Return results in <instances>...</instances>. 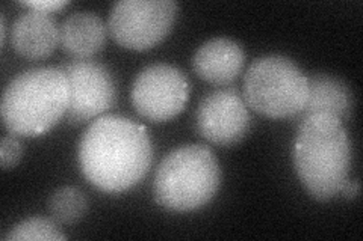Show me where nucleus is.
I'll list each match as a JSON object with an SVG mask.
<instances>
[{
	"label": "nucleus",
	"instance_id": "9d476101",
	"mask_svg": "<svg viewBox=\"0 0 363 241\" xmlns=\"http://www.w3.org/2000/svg\"><path fill=\"white\" fill-rule=\"evenodd\" d=\"M60 42V26L50 13L28 9L13 25L11 44L28 59H43L53 53Z\"/></svg>",
	"mask_w": 363,
	"mask_h": 241
},
{
	"label": "nucleus",
	"instance_id": "dca6fc26",
	"mask_svg": "<svg viewBox=\"0 0 363 241\" xmlns=\"http://www.w3.org/2000/svg\"><path fill=\"white\" fill-rule=\"evenodd\" d=\"M23 148L16 134H8L2 139V146H0V162H2L4 169L14 167L21 158Z\"/></svg>",
	"mask_w": 363,
	"mask_h": 241
},
{
	"label": "nucleus",
	"instance_id": "423d86ee",
	"mask_svg": "<svg viewBox=\"0 0 363 241\" xmlns=\"http://www.w3.org/2000/svg\"><path fill=\"white\" fill-rule=\"evenodd\" d=\"M176 14L173 0H120L112 6L108 29L123 47L147 50L165 38Z\"/></svg>",
	"mask_w": 363,
	"mask_h": 241
},
{
	"label": "nucleus",
	"instance_id": "7ed1b4c3",
	"mask_svg": "<svg viewBox=\"0 0 363 241\" xmlns=\"http://www.w3.org/2000/svg\"><path fill=\"white\" fill-rule=\"evenodd\" d=\"M70 88L62 68L40 66L8 83L2 97V121L9 133L33 137L49 131L65 117Z\"/></svg>",
	"mask_w": 363,
	"mask_h": 241
},
{
	"label": "nucleus",
	"instance_id": "4468645a",
	"mask_svg": "<svg viewBox=\"0 0 363 241\" xmlns=\"http://www.w3.org/2000/svg\"><path fill=\"white\" fill-rule=\"evenodd\" d=\"M49 211L53 221L64 225H73L86 211V198L76 187H61L49 199Z\"/></svg>",
	"mask_w": 363,
	"mask_h": 241
},
{
	"label": "nucleus",
	"instance_id": "6e6552de",
	"mask_svg": "<svg viewBox=\"0 0 363 241\" xmlns=\"http://www.w3.org/2000/svg\"><path fill=\"white\" fill-rule=\"evenodd\" d=\"M70 88L65 121L82 124L109 110L116 102V83L105 65L76 59L62 66Z\"/></svg>",
	"mask_w": 363,
	"mask_h": 241
},
{
	"label": "nucleus",
	"instance_id": "f03ea898",
	"mask_svg": "<svg viewBox=\"0 0 363 241\" xmlns=\"http://www.w3.org/2000/svg\"><path fill=\"white\" fill-rule=\"evenodd\" d=\"M297 174L313 198L336 196L348 181L351 145L344 122L328 113H313L301 119L294 146Z\"/></svg>",
	"mask_w": 363,
	"mask_h": 241
},
{
	"label": "nucleus",
	"instance_id": "f3484780",
	"mask_svg": "<svg viewBox=\"0 0 363 241\" xmlns=\"http://www.w3.org/2000/svg\"><path fill=\"white\" fill-rule=\"evenodd\" d=\"M29 9L43 11V13H53L56 9H61L67 5L65 0H32V2H23Z\"/></svg>",
	"mask_w": 363,
	"mask_h": 241
},
{
	"label": "nucleus",
	"instance_id": "f257e3e1",
	"mask_svg": "<svg viewBox=\"0 0 363 241\" xmlns=\"http://www.w3.org/2000/svg\"><path fill=\"white\" fill-rule=\"evenodd\" d=\"M152 142L143 124L118 114L97 118L79 143V165L97 189L116 193L133 187L152 165Z\"/></svg>",
	"mask_w": 363,
	"mask_h": 241
},
{
	"label": "nucleus",
	"instance_id": "0eeeda50",
	"mask_svg": "<svg viewBox=\"0 0 363 241\" xmlns=\"http://www.w3.org/2000/svg\"><path fill=\"white\" fill-rule=\"evenodd\" d=\"M189 97L186 76L168 64L145 66L132 85V105L143 118L162 122L184 110Z\"/></svg>",
	"mask_w": 363,
	"mask_h": 241
},
{
	"label": "nucleus",
	"instance_id": "f8f14e48",
	"mask_svg": "<svg viewBox=\"0 0 363 241\" xmlns=\"http://www.w3.org/2000/svg\"><path fill=\"white\" fill-rule=\"evenodd\" d=\"M106 41V25L93 13H74L60 26V44L76 59H88L101 50Z\"/></svg>",
	"mask_w": 363,
	"mask_h": 241
},
{
	"label": "nucleus",
	"instance_id": "1a4fd4ad",
	"mask_svg": "<svg viewBox=\"0 0 363 241\" xmlns=\"http://www.w3.org/2000/svg\"><path fill=\"white\" fill-rule=\"evenodd\" d=\"M197 129L212 143L229 146L240 142L250 129V114L242 95L233 88L212 90L200 101Z\"/></svg>",
	"mask_w": 363,
	"mask_h": 241
},
{
	"label": "nucleus",
	"instance_id": "2eb2a0df",
	"mask_svg": "<svg viewBox=\"0 0 363 241\" xmlns=\"http://www.w3.org/2000/svg\"><path fill=\"white\" fill-rule=\"evenodd\" d=\"M5 240H65V235L52 221L32 217L9 229Z\"/></svg>",
	"mask_w": 363,
	"mask_h": 241
},
{
	"label": "nucleus",
	"instance_id": "9b49d317",
	"mask_svg": "<svg viewBox=\"0 0 363 241\" xmlns=\"http://www.w3.org/2000/svg\"><path fill=\"white\" fill-rule=\"evenodd\" d=\"M244 49L230 38H213L204 42L194 54L192 66L199 77L215 85H225L242 71Z\"/></svg>",
	"mask_w": 363,
	"mask_h": 241
},
{
	"label": "nucleus",
	"instance_id": "6ab92c4d",
	"mask_svg": "<svg viewBox=\"0 0 363 241\" xmlns=\"http://www.w3.org/2000/svg\"><path fill=\"white\" fill-rule=\"evenodd\" d=\"M0 28H2V33H0V41H2V45L5 44L6 38V21H5V14H2V21H0Z\"/></svg>",
	"mask_w": 363,
	"mask_h": 241
},
{
	"label": "nucleus",
	"instance_id": "ddd939ff",
	"mask_svg": "<svg viewBox=\"0 0 363 241\" xmlns=\"http://www.w3.org/2000/svg\"><path fill=\"white\" fill-rule=\"evenodd\" d=\"M309 94L303 112L298 114L300 121L313 113H328L345 121L353 110V94L342 80L328 76L315 74L308 77Z\"/></svg>",
	"mask_w": 363,
	"mask_h": 241
},
{
	"label": "nucleus",
	"instance_id": "20e7f679",
	"mask_svg": "<svg viewBox=\"0 0 363 241\" xmlns=\"http://www.w3.org/2000/svg\"><path fill=\"white\" fill-rule=\"evenodd\" d=\"M220 181V165L211 149L186 145L164 157L156 170L153 193L167 210L192 211L213 198Z\"/></svg>",
	"mask_w": 363,
	"mask_h": 241
},
{
	"label": "nucleus",
	"instance_id": "a211bd4d",
	"mask_svg": "<svg viewBox=\"0 0 363 241\" xmlns=\"http://www.w3.org/2000/svg\"><path fill=\"white\" fill-rule=\"evenodd\" d=\"M340 193H344L347 198L356 196V194L359 193V182L357 181H351V182L347 181L344 187H342V190H340Z\"/></svg>",
	"mask_w": 363,
	"mask_h": 241
},
{
	"label": "nucleus",
	"instance_id": "39448f33",
	"mask_svg": "<svg viewBox=\"0 0 363 241\" xmlns=\"http://www.w3.org/2000/svg\"><path fill=\"white\" fill-rule=\"evenodd\" d=\"M308 77L289 57L262 56L245 73V100L250 107L265 117H298L308 101Z\"/></svg>",
	"mask_w": 363,
	"mask_h": 241
}]
</instances>
